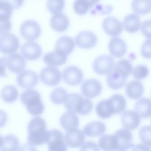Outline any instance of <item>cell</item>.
I'll use <instances>...</instances> for the list:
<instances>
[{"label": "cell", "instance_id": "cell-1", "mask_svg": "<svg viewBox=\"0 0 151 151\" xmlns=\"http://www.w3.org/2000/svg\"><path fill=\"white\" fill-rule=\"evenodd\" d=\"M46 123L40 117H34L29 122L27 128V141L29 144L39 146L47 143L50 137L49 131L46 129Z\"/></svg>", "mask_w": 151, "mask_h": 151}, {"label": "cell", "instance_id": "cell-2", "mask_svg": "<svg viewBox=\"0 0 151 151\" xmlns=\"http://www.w3.org/2000/svg\"><path fill=\"white\" fill-rule=\"evenodd\" d=\"M20 99L32 115H39L44 111V105L39 93L36 90L30 89L25 91L21 95Z\"/></svg>", "mask_w": 151, "mask_h": 151}, {"label": "cell", "instance_id": "cell-3", "mask_svg": "<svg viewBox=\"0 0 151 151\" xmlns=\"http://www.w3.org/2000/svg\"><path fill=\"white\" fill-rule=\"evenodd\" d=\"M65 106L68 111L82 115L89 114L93 108L92 102L90 100L84 98L80 94L76 93L68 95Z\"/></svg>", "mask_w": 151, "mask_h": 151}, {"label": "cell", "instance_id": "cell-4", "mask_svg": "<svg viewBox=\"0 0 151 151\" xmlns=\"http://www.w3.org/2000/svg\"><path fill=\"white\" fill-rule=\"evenodd\" d=\"M133 137L131 132L127 129H122L111 135L113 151H127L132 147Z\"/></svg>", "mask_w": 151, "mask_h": 151}, {"label": "cell", "instance_id": "cell-5", "mask_svg": "<svg viewBox=\"0 0 151 151\" xmlns=\"http://www.w3.org/2000/svg\"><path fill=\"white\" fill-rule=\"evenodd\" d=\"M115 64L114 58L108 55H103L94 60L93 67L94 71L100 75L108 74L113 69Z\"/></svg>", "mask_w": 151, "mask_h": 151}, {"label": "cell", "instance_id": "cell-6", "mask_svg": "<svg viewBox=\"0 0 151 151\" xmlns=\"http://www.w3.org/2000/svg\"><path fill=\"white\" fill-rule=\"evenodd\" d=\"M22 36L27 40L32 41L38 38L40 35L41 29L36 21L28 19L23 22L19 28Z\"/></svg>", "mask_w": 151, "mask_h": 151}, {"label": "cell", "instance_id": "cell-7", "mask_svg": "<svg viewBox=\"0 0 151 151\" xmlns=\"http://www.w3.org/2000/svg\"><path fill=\"white\" fill-rule=\"evenodd\" d=\"M19 44L18 38L13 34L7 32L0 35V50L4 54H11L15 52Z\"/></svg>", "mask_w": 151, "mask_h": 151}, {"label": "cell", "instance_id": "cell-8", "mask_svg": "<svg viewBox=\"0 0 151 151\" xmlns=\"http://www.w3.org/2000/svg\"><path fill=\"white\" fill-rule=\"evenodd\" d=\"M41 81L45 84L53 86L58 84L62 78L61 73L57 68L47 66L41 71L40 74Z\"/></svg>", "mask_w": 151, "mask_h": 151}, {"label": "cell", "instance_id": "cell-9", "mask_svg": "<svg viewBox=\"0 0 151 151\" xmlns=\"http://www.w3.org/2000/svg\"><path fill=\"white\" fill-rule=\"evenodd\" d=\"M50 137L47 142L48 151H67V146L64 141L63 135L56 129L49 131Z\"/></svg>", "mask_w": 151, "mask_h": 151}, {"label": "cell", "instance_id": "cell-10", "mask_svg": "<svg viewBox=\"0 0 151 151\" xmlns=\"http://www.w3.org/2000/svg\"><path fill=\"white\" fill-rule=\"evenodd\" d=\"M63 81L67 84L76 86L82 81L83 76L81 70L75 66H70L66 68L63 72Z\"/></svg>", "mask_w": 151, "mask_h": 151}, {"label": "cell", "instance_id": "cell-11", "mask_svg": "<svg viewBox=\"0 0 151 151\" xmlns=\"http://www.w3.org/2000/svg\"><path fill=\"white\" fill-rule=\"evenodd\" d=\"M17 84L22 88L29 89L36 86L39 78L37 74L30 70H24L20 73L17 78Z\"/></svg>", "mask_w": 151, "mask_h": 151}, {"label": "cell", "instance_id": "cell-12", "mask_svg": "<svg viewBox=\"0 0 151 151\" xmlns=\"http://www.w3.org/2000/svg\"><path fill=\"white\" fill-rule=\"evenodd\" d=\"M5 64L7 68L14 73H20L25 68L26 61L19 53L12 54L6 57Z\"/></svg>", "mask_w": 151, "mask_h": 151}, {"label": "cell", "instance_id": "cell-13", "mask_svg": "<svg viewBox=\"0 0 151 151\" xmlns=\"http://www.w3.org/2000/svg\"><path fill=\"white\" fill-rule=\"evenodd\" d=\"M102 86L97 80L90 79L85 81L82 84L81 90L83 95L89 99L98 96L102 90Z\"/></svg>", "mask_w": 151, "mask_h": 151}, {"label": "cell", "instance_id": "cell-14", "mask_svg": "<svg viewBox=\"0 0 151 151\" xmlns=\"http://www.w3.org/2000/svg\"><path fill=\"white\" fill-rule=\"evenodd\" d=\"M20 50L25 58L31 60L37 59L42 54L41 47L34 41H27L23 44L20 47Z\"/></svg>", "mask_w": 151, "mask_h": 151}, {"label": "cell", "instance_id": "cell-15", "mask_svg": "<svg viewBox=\"0 0 151 151\" xmlns=\"http://www.w3.org/2000/svg\"><path fill=\"white\" fill-rule=\"evenodd\" d=\"M77 45L83 49H89L94 46L97 42V38L93 32L84 31L78 33L75 38Z\"/></svg>", "mask_w": 151, "mask_h": 151}, {"label": "cell", "instance_id": "cell-16", "mask_svg": "<svg viewBox=\"0 0 151 151\" xmlns=\"http://www.w3.org/2000/svg\"><path fill=\"white\" fill-rule=\"evenodd\" d=\"M65 139L69 147L78 148L83 144L85 137L82 131L76 128L68 130L65 134Z\"/></svg>", "mask_w": 151, "mask_h": 151}, {"label": "cell", "instance_id": "cell-17", "mask_svg": "<svg viewBox=\"0 0 151 151\" xmlns=\"http://www.w3.org/2000/svg\"><path fill=\"white\" fill-rule=\"evenodd\" d=\"M102 27L106 33L113 37L120 35L123 30L122 25L120 21L113 16L106 18L103 21Z\"/></svg>", "mask_w": 151, "mask_h": 151}, {"label": "cell", "instance_id": "cell-18", "mask_svg": "<svg viewBox=\"0 0 151 151\" xmlns=\"http://www.w3.org/2000/svg\"><path fill=\"white\" fill-rule=\"evenodd\" d=\"M127 77L122 72L114 68L108 74L107 83L111 89L118 90L125 84Z\"/></svg>", "mask_w": 151, "mask_h": 151}, {"label": "cell", "instance_id": "cell-19", "mask_svg": "<svg viewBox=\"0 0 151 151\" xmlns=\"http://www.w3.org/2000/svg\"><path fill=\"white\" fill-rule=\"evenodd\" d=\"M108 49L112 56L119 58L122 57L126 53L127 45L122 38L115 37L110 40L108 44Z\"/></svg>", "mask_w": 151, "mask_h": 151}, {"label": "cell", "instance_id": "cell-20", "mask_svg": "<svg viewBox=\"0 0 151 151\" xmlns=\"http://www.w3.org/2000/svg\"><path fill=\"white\" fill-rule=\"evenodd\" d=\"M121 122L123 127L127 129L133 130L139 126L140 117L135 111L127 110L122 114Z\"/></svg>", "mask_w": 151, "mask_h": 151}, {"label": "cell", "instance_id": "cell-21", "mask_svg": "<svg viewBox=\"0 0 151 151\" xmlns=\"http://www.w3.org/2000/svg\"><path fill=\"white\" fill-rule=\"evenodd\" d=\"M75 47L74 40L67 35L62 36L59 37L55 44V50L66 55L70 54Z\"/></svg>", "mask_w": 151, "mask_h": 151}, {"label": "cell", "instance_id": "cell-22", "mask_svg": "<svg viewBox=\"0 0 151 151\" xmlns=\"http://www.w3.org/2000/svg\"><path fill=\"white\" fill-rule=\"evenodd\" d=\"M50 23L52 28L58 32H63L68 28L69 20L65 14L60 12L54 14L51 17Z\"/></svg>", "mask_w": 151, "mask_h": 151}, {"label": "cell", "instance_id": "cell-23", "mask_svg": "<svg viewBox=\"0 0 151 151\" xmlns=\"http://www.w3.org/2000/svg\"><path fill=\"white\" fill-rule=\"evenodd\" d=\"M67 55L56 50L45 54L43 57L44 61L50 66H59L64 64L67 60Z\"/></svg>", "mask_w": 151, "mask_h": 151}, {"label": "cell", "instance_id": "cell-24", "mask_svg": "<svg viewBox=\"0 0 151 151\" xmlns=\"http://www.w3.org/2000/svg\"><path fill=\"white\" fill-rule=\"evenodd\" d=\"M60 122L62 128L67 131L77 128L79 123L78 116L75 113L70 111L65 112L62 115Z\"/></svg>", "mask_w": 151, "mask_h": 151}, {"label": "cell", "instance_id": "cell-25", "mask_svg": "<svg viewBox=\"0 0 151 151\" xmlns=\"http://www.w3.org/2000/svg\"><path fill=\"white\" fill-rule=\"evenodd\" d=\"M106 126L103 122L94 121L90 122L84 127L83 132L88 137L99 136L102 134L106 130Z\"/></svg>", "mask_w": 151, "mask_h": 151}, {"label": "cell", "instance_id": "cell-26", "mask_svg": "<svg viewBox=\"0 0 151 151\" xmlns=\"http://www.w3.org/2000/svg\"><path fill=\"white\" fill-rule=\"evenodd\" d=\"M20 143L17 137L10 134L0 137L1 151H18Z\"/></svg>", "mask_w": 151, "mask_h": 151}, {"label": "cell", "instance_id": "cell-27", "mask_svg": "<svg viewBox=\"0 0 151 151\" xmlns=\"http://www.w3.org/2000/svg\"><path fill=\"white\" fill-rule=\"evenodd\" d=\"M141 24L139 16L135 13L127 15L123 21V24L125 29L128 32H135L139 29Z\"/></svg>", "mask_w": 151, "mask_h": 151}, {"label": "cell", "instance_id": "cell-28", "mask_svg": "<svg viewBox=\"0 0 151 151\" xmlns=\"http://www.w3.org/2000/svg\"><path fill=\"white\" fill-rule=\"evenodd\" d=\"M135 110L140 118L150 117L151 115V100L142 98L138 100L135 104Z\"/></svg>", "mask_w": 151, "mask_h": 151}, {"label": "cell", "instance_id": "cell-29", "mask_svg": "<svg viewBox=\"0 0 151 151\" xmlns=\"http://www.w3.org/2000/svg\"><path fill=\"white\" fill-rule=\"evenodd\" d=\"M144 86L142 83L137 81H133L128 83L126 87L127 96L130 99H136L140 98L143 94Z\"/></svg>", "mask_w": 151, "mask_h": 151}, {"label": "cell", "instance_id": "cell-30", "mask_svg": "<svg viewBox=\"0 0 151 151\" xmlns=\"http://www.w3.org/2000/svg\"><path fill=\"white\" fill-rule=\"evenodd\" d=\"M114 114L122 112L125 109L126 102L124 97L119 94H115L108 99Z\"/></svg>", "mask_w": 151, "mask_h": 151}, {"label": "cell", "instance_id": "cell-31", "mask_svg": "<svg viewBox=\"0 0 151 151\" xmlns=\"http://www.w3.org/2000/svg\"><path fill=\"white\" fill-rule=\"evenodd\" d=\"M96 111L100 117L106 119L114 114L108 99L102 100L96 105Z\"/></svg>", "mask_w": 151, "mask_h": 151}, {"label": "cell", "instance_id": "cell-32", "mask_svg": "<svg viewBox=\"0 0 151 151\" xmlns=\"http://www.w3.org/2000/svg\"><path fill=\"white\" fill-rule=\"evenodd\" d=\"M18 91L16 88L12 85L4 86L1 92V96L3 100L8 103L15 101L18 96Z\"/></svg>", "mask_w": 151, "mask_h": 151}, {"label": "cell", "instance_id": "cell-33", "mask_svg": "<svg viewBox=\"0 0 151 151\" xmlns=\"http://www.w3.org/2000/svg\"><path fill=\"white\" fill-rule=\"evenodd\" d=\"M99 1L96 0H78L73 4V8L76 13L79 15L86 13Z\"/></svg>", "mask_w": 151, "mask_h": 151}, {"label": "cell", "instance_id": "cell-34", "mask_svg": "<svg viewBox=\"0 0 151 151\" xmlns=\"http://www.w3.org/2000/svg\"><path fill=\"white\" fill-rule=\"evenodd\" d=\"M68 95L66 90L62 87L55 88L52 91L50 98L52 102L55 104L65 103Z\"/></svg>", "mask_w": 151, "mask_h": 151}, {"label": "cell", "instance_id": "cell-35", "mask_svg": "<svg viewBox=\"0 0 151 151\" xmlns=\"http://www.w3.org/2000/svg\"><path fill=\"white\" fill-rule=\"evenodd\" d=\"M14 6L12 0L0 1V20H9Z\"/></svg>", "mask_w": 151, "mask_h": 151}, {"label": "cell", "instance_id": "cell-36", "mask_svg": "<svg viewBox=\"0 0 151 151\" xmlns=\"http://www.w3.org/2000/svg\"><path fill=\"white\" fill-rule=\"evenodd\" d=\"M132 6L136 13L139 14H147L151 11V1L133 0Z\"/></svg>", "mask_w": 151, "mask_h": 151}, {"label": "cell", "instance_id": "cell-37", "mask_svg": "<svg viewBox=\"0 0 151 151\" xmlns=\"http://www.w3.org/2000/svg\"><path fill=\"white\" fill-rule=\"evenodd\" d=\"M114 68L123 73L127 76L133 70V66L130 61L125 59L117 61Z\"/></svg>", "mask_w": 151, "mask_h": 151}, {"label": "cell", "instance_id": "cell-38", "mask_svg": "<svg viewBox=\"0 0 151 151\" xmlns=\"http://www.w3.org/2000/svg\"><path fill=\"white\" fill-rule=\"evenodd\" d=\"M139 134L142 142L145 145L151 147V126L142 127L140 129Z\"/></svg>", "mask_w": 151, "mask_h": 151}, {"label": "cell", "instance_id": "cell-39", "mask_svg": "<svg viewBox=\"0 0 151 151\" xmlns=\"http://www.w3.org/2000/svg\"><path fill=\"white\" fill-rule=\"evenodd\" d=\"M63 0H48L46 6L49 11L52 14H57L62 11L65 6Z\"/></svg>", "mask_w": 151, "mask_h": 151}, {"label": "cell", "instance_id": "cell-40", "mask_svg": "<svg viewBox=\"0 0 151 151\" xmlns=\"http://www.w3.org/2000/svg\"><path fill=\"white\" fill-rule=\"evenodd\" d=\"M149 70L147 67L143 65L136 66L133 69L132 75L134 78L137 80L145 78L148 75Z\"/></svg>", "mask_w": 151, "mask_h": 151}, {"label": "cell", "instance_id": "cell-41", "mask_svg": "<svg viewBox=\"0 0 151 151\" xmlns=\"http://www.w3.org/2000/svg\"><path fill=\"white\" fill-rule=\"evenodd\" d=\"M141 51L144 57L151 58V39H147L144 41L141 47Z\"/></svg>", "mask_w": 151, "mask_h": 151}, {"label": "cell", "instance_id": "cell-42", "mask_svg": "<svg viewBox=\"0 0 151 151\" xmlns=\"http://www.w3.org/2000/svg\"><path fill=\"white\" fill-rule=\"evenodd\" d=\"M141 31L146 37L151 38V19L144 21L141 26Z\"/></svg>", "mask_w": 151, "mask_h": 151}, {"label": "cell", "instance_id": "cell-43", "mask_svg": "<svg viewBox=\"0 0 151 151\" xmlns=\"http://www.w3.org/2000/svg\"><path fill=\"white\" fill-rule=\"evenodd\" d=\"M80 151H100L98 145L94 142L88 141L82 146Z\"/></svg>", "mask_w": 151, "mask_h": 151}, {"label": "cell", "instance_id": "cell-44", "mask_svg": "<svg viewBox=\"0 0 151 151\" xmlns=\"http://www.w3.org/2000/svg\"><path fill=\"white\" fill-rule=\"evenodd\" d=\"M0 35L7 33L11 29V23L10 20H0Z\"/></svg>", "mask_w": 151, "mask_h": 151}, {"label": "cell", "instance_id": "cell-45", "mask_svg": "<svg viewBox=\"0 0 151 151\" xmlns=\"http://www.w3.org/2000/svg\"><path fill=\"white\" fill-rule=\"evenodd\" d=\"M131 151H151V148L142 144L133 145Z\"/></svg>", "mask_w": 151, "mask_h": 151}, {"label": "cell", "instance_id": "cell-46", "mask_svg": "<svg viewBox=\"0 0 151 151\" xmlns=\"http://www.w3.org/2000/svg\"><path fill=\"white\" fill-rule=\"evenodd\" d=\"M18 151H37L35 147L29 144H25L20 147Z\"/></svg>", "mask_w": 151, "mask_h": 151}]
</instances>
